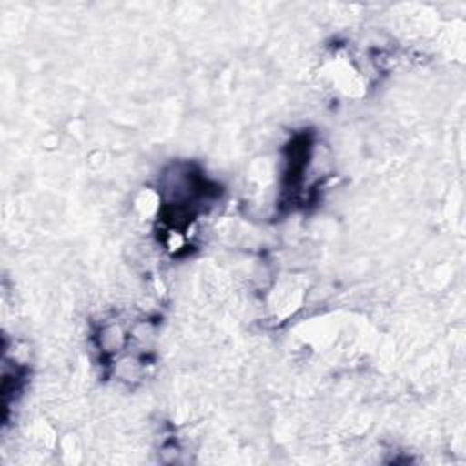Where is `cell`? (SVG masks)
<instances>
[{"label": "cell", "instance_id": "1", "mask_svg": "<svg viewBox=\"0 0 466 466\" xmlns=\"http://www.w3.org/2000/svg\"><path fill=\"white\" fill-rule=\"evenodd\" d=\"M162 206L158 220L167 231H186L197 217L211 206L218 195V184L211 182L191 164H177L164 175Z\"/></svg>", "mask_w": 466, "mask_h": 466}]
</instances>
